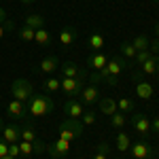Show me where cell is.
<instances>
[{
    "instance_id": "6da1fadb",
    "label": "cell",
    "mask_w": 159,
    "mask_h": 159,
    "mask_svg": "<svg viewBox=\"0 0 159 159\" xmlns=\"http://www.w3.org/2000/svg\"><path fill=\"white\" fill-rule=\"evenodd\" d=\"M53 108H55L53 100L45 93H32V98L28 100V112L32 117H47Z\"/></svg>"
},
{
    "instance_id": "7a4b0ae2",
    "label": "cell",
    "mask_w": 159,
    "mask_h": 159,
    "mask_svg": "<svg viewBox=\"0 0 159 159\" xmlns=\"http://www.w3.org/2000/svg\"><path fill=\"white\" fill-rule=\"evenodd\" d=\"M83 129H85V125L81 123V119H66V121L60 123V136L57 138H64V140L72 142L76 138H81Z\"/></svg>"
},
{
    "instance_id": "3957f363",
    "label": "cell",
    "mask_w": 159,
    "mask_h": 159,
    "mask_svg": "<svg viewBox=\"0 0 159 159\" xmlns=\"http://www.w3.org/2000/svg\"><path fill=\"white\" fill-rule=\"evenodd\" d=\"M11 93H13V98L19 100V102H28L32 98V93H34V85L28 79H15L11 83Z\"/></svg>"
},
{
    "instance_id": "277c9868",
    "label": "cell",
    "mask_w": 159,
    "mask_h": 159,
    "mask_svg": "<svg viewBox=\"0 0 159 159\" xmlns=\"http://www.w3.org/2000/svg\"><path fill=\"white\" fill-rule=\"evenodd\" d=\"M132 125H134L136 134H140L142 138H147V136H151V119H148L147 115H142V112H132Z\"/></svg>"
},
{
    "instance_id": "5b68a950",
    "label": "cell",
    "mask_w": 159,
    "mask_h": 159,
    "mask_svg": "<svg viewBox=\"0 0 159 159\" xmlns=\"http://www.w3.org/2000/svg\"><path fill=\"white\" fill-rule=\"evenodd\" d=\"M60 81H61L60 89L68 98H76L83 91V87H85V79H60Z\"/></svg>"
},
{
    "instance_id": "8992f818",
    "label": "cell",
    "mask_w": 159,
    "mask_h": 159,
    "mask_svg": "<svg viewBox=\"0 0 159 159\" xmlns=\"http://www.w3.org/2000/svg\"><path fill=\"white\" fill-rule=\"evenodd\" d=\"M70 144H72V142H68V140H64V138H57V140H53L51 144H47L45 153H49L53 159H61L64 155L70 153Z\"/></svg>"
},
{
    "instance_id": "52a82bcc",
    "label": "cell",
    "mask_w": 159,
    "mask_h": 159,
    "mask_svg": "<svg viewBox=\"0 0 159 159\" xmlns=\"http://www.w3.org/2000/svg\"><path fill=\"white\" fill-rule=\"evenodd\" d=\"M129 153H132L134 159H148V157L155 155V148L151 147L147 140H140V142H134V144L129 147Z\"/></svg>"
},
{
    "instance_id": "ba28073f",
    "label": "cell",
    "mask_w": 159,
    "mask_h": 159,
    "mask_svg": "<svg viewBox=\"0 0 159 159\" xmlns=\"http://www.w3.org/2000/svg\"><path fill=\"white\" fill-rule=\"evenodd\" d=\"M64 112L68 115V119H81V115L85 112V106L83 102L76 98H68L64 102Z\"/></svg>"
},
{
    "instance_id": "9c48e42d",
    "label": "cell",
    "mask_w": 159,
    "mask_h": 159,
    "mask_svg": "<svg viewBox=\"0 0 159 159\" xmlns=\"http://www.w3.org/2000/svg\"><path fill=\"white\" fill-rule=\"evenodd\" d=\"M79 98L83 102V106H91V104H96L100 100V89L98 85H93V83H89V85L83 87V91L79 93Z\"/></svg>"
},
{
    "instance_id": "30bf717a",
    "label": "cell",
    "mask_w": 159,
    "mask_h": 159,
    "mask_svg": "<svg viewBox=\"0 0 159 159\" xmlns=\"http://www.w3.org/2000/svg\"><path fill=\"white\" fill-rule=\"evenodd\" d=\"M60 70L64 74V79H85V70L79 68L74 61H64V64H60Z\"/></svg>"
},
{
    "instance_id": "8fae6325",
    "label": "cell",
    "mask_w": 159,
    "mask_h": 159,
    "mask_svg": "<svg viewBox=\"0 0 159 159\" xmlns=\"http://www.w3.org/2000/svg\"><path fill=\"white\" fill-rule=\"evenodd\" d=\"M127 66H129V61L125 60V57H119V55H117V57H110L104 68L108 70L110 76H119V72H121L123 68H127Z\"/></svg>"
},
{
    "instance_id": "7c38bea8",
    "label": "cell",
    "mask_w": 159,
    "mask_h": 159,
    "mask_svg": "<svg viewBox=\"0 0 159 159\" xmlns=\"http://www.w3.org/2000/svg\"><path fill=\"white\" fill-rule=\"evenodd\" d=\"M76 34H79V32H76V28H74V25H66V28H61V32H60V45L68 49L74 40H76Z\"/></svg>"
},
{
    "instance_id": "4fadbf2b",
    "label": "cell",
    "mask_w": 159,
    "mask_h": 159,
    "mask_svg": "<svg viewBox=\"0 0 159 159\" xmlns=\"http://www.w3.org/2000/svg\"><path fill=\"white\" fill-rule=\"evenodd\" d=\"M7 112L13 119H24L25 112H28V106H24V102H19V100H11L7 104Z\"/></svg>"
},
{
    "instance_id": "5bb4252c",
    "label": "cell",
    "mask_w": 159,
    "mask_h": 159,
    "mask_svg": "<svg viewBox=\"0 0 159 159\" xmlns=\"http://www.w3.org/2000/svg\"><path fill=\"white\" fill-rule=\"evenodd\" d=\"M19 127L17 125H4L2 127V132H0V138L4 140V142H9V144H13V142H19Z\"/></svg>"
},
{
    "instance_id": "9a60e30c",
    "label": "cell",
    "mask_w": 159,
    "mask_h": 159,
    "mask_svg": "<svg viewBox=\"0 0 159 159\" xmlns=\"http://www.w3.org/2000/svg\"><path fill=\"white\" fill-rule=\"evenodd\" d=\"M140 72H142V74H148V76L157 74L159 72V55H151L144 64H140Z\"/></svg>"
},
{
    "instance_id": "2e32d148",
    "label": "cell",
    "mask_w": 159,
    "mask_h": 159,
    "mask_svg": "<svg viewBox=\"0 0 159 159\" xmlns=\"http://www.w3.org/2000/svg\"><path fill=\"white\" fill-rule=\"evenodd\" d=\"M57 68H60V60L55 55H49V57H45V60L38 64V70L45 72V74H53Z\"/></svg>"
},
{
    "instance_id": "e0dca14e",
    "label": "cell",
    "mask_w": 159,
    "mask_h": 159,
    "mask_svg": "<svg viewBox=\"0 0 159 159\" xmlns=\"http://www.w3.org/2000/svg\"><path fill=\"white\" fill-rule=\"evenodd\" d=\"M106 61H108V57H106L102 51H96V53H91V55L87 57V64H89L93 70H102V68L106 66Z\"/></svg>"
},
{
    "instance_id": "ac0fdd59",
    "label": "cell",
    "mask_w": 159,
    "mask_h": 159,
    "mask_svg": "<svg viewBox=\"0 0 159 159\" xmlns=\"http://www.w3.org/2000/svg\"><path fill=\"white\" fill-rule=\"evenodd\" d=\"M136 96L142 100H151L153 98V85L148 81H136Z\"/></svg>"
},
{
    "instance_id": "d6986e66",
    "label": "cell",
    "mask_w": 159,
    "mask_h": 159,
    "mask_svg": "<svg viewBox=\"0 0 159 159\" xmlns=\"http://www.w3.org/2000/svg\"><path fill=\"white\" fill-rule=\"evenodd\" d=\"M98 106H100V112L102 115H115L117 112V100L115 98H102L98 100Z\"/></svg>"
},
{
    "instance_id": "ffe728a7",
    "label": "cell",
    "mask_w": 159,
    "mask_h": 159,
    "mask_svg": "<svg viewBox=\"0 0 159 159\" xmlns=\"http://www.w3.org/2000/svg\"><path fill=\"white\" fill-rule=\"evenodd\" d=\"M102 47H104V36H102V32H91L89 34V49L93 51H102Z\"/></svg>"
},
{
    "instance_id": "44dd1931",
    "label": "cell",
    "mask_w": 159,
    "mask_h": 159,
    "mask_svg": "<svg viewBox=\"0 0 159 159\" xmlns=\"http://www.w3.org/2000/svg\"><path fill=\"white\" fill-rule=\"evenodd\" d=\"M115 144H117V148H119V153H125V151H129V147H132V140H129V136L125 134V132H121V129H119Z\"/></svg>"
},
{
    "instance_id": "7402d4cb",
    "label": "cell",
    "mask_w": 159,
    "mask_h": 159,
    "mask_svg": "<svg viewBox=\"0 0 159 159\" xmlns=\"http://www.w3.org/2000/svg\"><path fill=\"white\" fill-rule=\"evenodd\" d=\"M34 43H38L40 47H47V45H51V34L45 28H38L34 32Z\"/></svg>"
},
{
    "instance_id": "603a6c76",
    "label": "cell",
    "mask_w": 159,
    "mask_h": 159,
    "mask_svg": "<svg viewBox=\"0 0 159 159\" xmlns=\"http://www.w3.org/2000/svg\"><path fill=\"white\" fill-rule=\"evenodd\" d=\"M117 110L119 112H123V115H132L136 110V106H134V102L129 98H119V102H117Z\"/></svg>"
},
{
    "instance_id": "cb8c5ba5",
    "label": "cell",
    "mask_w": 159,
    "mask_h": 159,
    "mask_svg": "<svg viewBox=\"0 0 159 159\" xmlns=\"http://www.w3.org/2000/svg\"><path fill=\"white\" fill-rule=\"evenodd\" d=\"M25 25H30V28L38 30V28H43V25H45V17H43V15H38V13H32V15H28V17H25Z\"/></svg>"
},
{
    "instance_id": "d4e9b609",
    "label": "cell",
    "mask_w": 159,
    "mask_h": 159,
    "mask_svg": "<svg viewBox=\"0 0 159 159\" xmlns=\"http://www.w3.org/2000/svg\"><path fill=\"white\" fill-rule=\"evenodd\" d=\"M34 32H36L34 28H30V25H25V24L17 30V34H19V38H21L24 43H32V40H34Z\"/></svg>"
},
{
    "instance_id": "484cf974",
    "label": "cell",
    "mask_w": 159,
    "mask_h": 159,
    "mask_svg": "<svg viewBox=\"0 0 159 159\" xmlns=\"http://www.w3.org/2000/svg\"><path fill=\"white\" fill-rule=\"evenodd\" d=\"M119 51H121V55L127 61H132L136 57V49L132 47V43H121V45H119Z\"/></svg>"
},
{
    "instance_id": "4316f807",
    "label": "cell",
    "mask_w": 159,
    "mask_h": 159,
    "mask_svg": "<svg viewBox=\"0 0 159 159\" xmlns=\"http://www.w3.org/2000/svg\"><path fill=\"white\" fill-rule=\"evenodd\" d=\"M127 123V119H125V115L123 112H115V115H110V125L115 127V129H123V125Z\"/></svg>"
},
{
    "instance_id": "83f0119b",
    "label": "cell",
    "mask_w": 159,
    "mask_h": 159,
    "mask_svg": "<svg viewBox=\"0 0 159 159\" xmlns=\"http://www.w3.org/2000/svg\"><path fill=\"white\" fill-rule=\"evenodd\" d=\"M132 47H134L136 51H147L148 49V36H144V34L136 36L134 40H132Z\"/></svg>"
},
{
    "instance_id": "f1b7e54d",
    "label": "cell",
    "mask_w": 159,
    "mask_h": 159,
    "mask_svg": "<svg viewBox=\"0 0 159 159\" xmlns=\"http://www.w3.org/2000/svg\"><path fill=\"white\" fill-rule=\"evenodd\" d=\"M43 87H45V91H60V87H61V81L60 79H55V76H49L45 83H43Z\"/></svg>"
},
{
    "instance_id": "f546056e",
    "label": "cell",
    "mask_w": 159,
    "mask_h": 159,
    "mask_svg": "<svg viewBox=\"0 0 159 159\" xmlns=\"http://www.w3.org/2000/svg\"><path fill=\"white\" fill-rule=\"evenodd\" d=\"M19 140H25V142H36V132L32 127H24L19 132Z\"/></svg>"
},
{
    "instance_id": "4dcf8cb0",
    "label": "cell",
    "mask_w": 159,
    "mask_h": 159,
    "mask_svg": "<svg viewBox=\"0 0 159 159\" xmlns=\"http://www.w3.org/2000/svg\"><path fill=\"white\" fill-rule=\"evenodd\" d=\"M96 119H98V115H96L93 110H87V112L81 115V123H83V125H93Z\"/></svg>"
},
{
    "instance_id": "1f68e13d",
    "label": "cell",
    "mask_w": 159,
    "mask_h": 159,
    "mask_svg": "<svg viewBox=\"0 0 159 159\" xmlns=\"http://www.w3.org/2000/svg\"><path fill=\"white\" fill-rule=\"evenodd\" d=\"M151 55H153V53H151V51H136V57H134V61L136 64H138V66H140V64H144V61L148 60V57H151Z\"/></svg>"
},
{
    "instance_id": "d6a6232c",
    "label": "cell",
    "mask_w": 159,
    "mask_h": 159,
    "mask_svg": "<svg viewBox=\"0 0 159 159\" xmlns=\"http://www.w3.org/2000/svg\"><path fill=\"white\" fill-rule=\"evenodd\" d=\"M148 51H151V53H155V55H159V38L148 40Z\"/></svg>"
},
{
    "instance_id": "836d02e7",
    "label": "cell",
    "mask_w": 159,
    "mask_h": 159,
    "mask_svg": "<svg viewBox=\"0 0 159 159\" xmlns=\"http://www.w3.org/2000/svg\"><path fill=\"white\" fill-rule=\"evenodd\" d=\"M9 155H11V157H19V155H21V153H19V147H17V142L9 144Z\"/></svg>"
},
{
    "instance_id": "e575fe53",
    "label": "cell",
    "mask_w": 159,
    "mask_h": 159,
    "mask_svg": "<svg viewBox=\"0 0 159 159\" xmlns=\"http://www.w3.org/2000/svg\"><path fill=\"white\" fill-rule=\"evenodd\" d=\"M4 155H9V142H4L0 138V157H4Z\"/></svg>"
},
{
    "instance_id": "d590c367",
    "label": "cell",
    "mask_w": 159,
    "mask_h": 159,
    "mask_svg": "<svg viewBox=\"0 0 159 159\" xmlns=\"http://www.w3.org/2000/svg\"><path fill=\"white\" fill-rule=\"evenodd\" d=\"M151 129H153L155 134H159V117H153V119H151Z\"/></svg>"
},
{
    "instance_id": "8d00e7d4",
    "label": "cell",
    "mask_w": 159,
    "mask_h": 159,
    "mask_svg": "<svg viewBox=\"0 0 159 159\" xmlns=\"http://www.w3.org/2000/svg\"><path fill=\"white\" fill-rule=\"evenodd\" d=\"M98 153H104V155H108L110 153V147H108V142H102L98 147Z\"/></svg>"
},
{
    "instance_id": "74e56055",
    "label": "cell",
    "mask_w": 159,
    "mask_h": 159,
    "mask_svg": "<svg viewBox=\"0 0 159 159\" xmlns=\"http://www.w3.org/2000/svg\"><path fill=\"white\" fill-rule=\"evenodd\" d=\"M2 21H7V11L0 7V24H2Z\"/></svg>"
},
{
    "instance_id": "f35d334b",
    "label": "cell",
    "mask_w": 159,
    "mask_h": 159,
    "mask_svg": "<svg viewBox=\"0 0 159 159\" xmlns=\"http://www.w3.org/2000/svg\"><path fill=\"white\" fill-rule=\"evenodd\" d=\"M9 30H7V25L4 24H0V38H4V34H7Z\"/></svg>"
},
{
    "instance_id": "ab89813d",
    "label": "cell",
    "mask_w": 159,
    "mask_h": 159,
    "mask_svg": "<svg viewBox=\"0 0 159 159\" xmlns=\"http://www.w3.org/2000/svg\"><path fill=\"white\" fill-rule=\"evenodd\" d=\"M91 159H108V155H104V153H96Z\"/></svg>"
},
{
    "instance_id": "60d3db41",
    "label": "cell",
    "mask_w": 159,
    "mask_h": 159,
    "mask_svg": "<svg viewBox=\"0 0 159 159\" xmlns=\"http://www.w3.org/2000/svg\"><path fill=\"white\" fill-rule=\"evenodd\" d=\"M153 30H155V38H159V21L155 24V28H153Z\"/></svg>"
},
{
    "instance_id": "b9f144b4",
    "label": "cell",
    "mask_w": 159,
    "mask_h": 159,
    "mask_svg": "<svg viewBox=\"0 0 159 159\" xmlns=\"http://www.w3.org/2000/svg\"><path fill=\"white\" fill-rule=\"evenodd\" d=\"M21 4H30V2H34V0H19Z\"/></svg>"
},
{
    "instance_id": "7bdbcfd3",
    "label": "cell",
    "mask_w": 159,
    "mask_h": 159,
    "mask_svg": "<svg viewBox=\"0 0 159 159\" xmlns=\"http://www.w3.org/2000/svg\"><path fill=\"white\" fill-rule=\"evenodd\" d=\"M0 159H17V157H11V155H4V157H0Z\"/></svg>"
},
{
    "instance_id": "ee69618b",
    "label": "cell",
    "mask_w": 159,
    "mask_h": 159,
    "mask_svg": "<svg viewBox=\"0 0 159 159\" xmlns=\"http://www.w3.org/2000/svg\"><path fill=\"white\" fill-rule=\"evenodd\" d=\"M2 127H4V123H2V119H0V132H2Z\"/></svg>"
},
{
    "instance_id": "f6af8a7d",
    "label": "cell",
    "mask_w": 159,
    "mask_h": 159,
    "mask_svg": "<svg viewBox=\"0 0 159 159\" xmlns=\"http://www.w3.org/2000/svg\"><path fill=\"white\" fill-rule=\"evenodd\" d=\"M76 159H85V157H76Z\"/></svg>"
},
{
    "instance_id": "bcb514c9",
    "label": "cell",
    "mask_w": 159,
    "mask_h": 159,
    "mask_svg": "<svg viewBox=\"0 0 159 159\" xmlns=\"http://www.w3.org/2000/svg\"><path fill=\"white\" fill-rule=\"evenodd\" d=\"M157 81H159V72H157Z\"/></svg>"
},
{
    "instance_id": "7dc6e473",
    "label": "cell",
    "mask_w": 159,
    "mask_h": 159,
    "mask_svg": "<svg viewBox=\"0 0 159 159\" xmlns=\"http://www.w3.org/2000/svg\"><path fill=\"white\" fill-rule=\"evenodd\" d=\"M157 2H159V0H157Z\"/></svg>"
}]
</instances>
